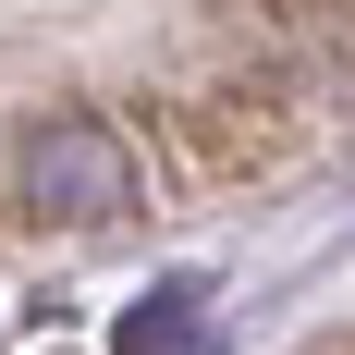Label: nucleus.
<instances>
[{"mask_svg": "<svg viewBox=\"0 0 355 355\" xmlns=\"http://www.w3.org/2000/svg\"><path fill=\"white\" fill-rule=\"evenodd\" d=\"M209 331H196V294H159L147 319H123V355H196Z\"/></svg>", "mask_w": 355, "mask_h": 355, "instance_id": "3", "label": "nucleus"}, {"mask_svg": "<svg viewBox=\"0 0 355 355\" xmlns=\"http://www.w3.org/2000/svg\"><path fill=\"white\" fill-rule=\"evenodd\" d=\"M0 184H12V220H62V233L147 220V196H159L147 135L123 110H49V123H25L12 159H0Z\"/></svg>", "mask_w": 355, "mask_h": 355, "instance_id": "2", "label": "nucleus"}, {"mask_svg": "<svg viewBox=\"0 0 355 355\" xmlns=\"http://www.w3.org/2000/svg\"><path fill=\"white\" fill-rule=\"evenodd\" d=\"M331 73H294V62H245L220 86H184V98H147L135 135H159V172L184 196H233V184H270L306 159V135L331 123Z\"/></svg>", "mask_w": 355, "mask_h": 355, "instance_id": "1", "label": "nucleus"}]
</instances>
